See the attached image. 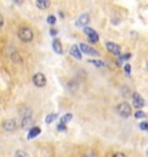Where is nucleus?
<instances>
[{"instance_id": "21", "label": "nucleus", "mask_w": 148, "mask_h": 157, "mask_svg": "<svg viewBox=\"0 0 148 157\" xmlns=\"http://www.w3.org/2000/svg\"><path fill=\"white\" fill-rule=\"evenodd\" d=\"M56 21H57V19H56L55 15H49V17H46V22L50 23V25H55Z\"/></svg>"}, {"instance_id": "18", "label": "nucleus", "mask_w": 148, "mask_h": 157, "mask_svg": "<svg viewBox=\"0 0 148 157\" xmlns=\"http://www.w3.org/2000/svg\"><path fill=\"white\" fill-rule=\"evenodd\" d=\"M89 63H92V64H94L95 67H103L105 65L102 61H97V59H89Z\"/></svg>"}, {"instance_id": "15", "label": "nucleus", "mask_w": 148, "mask_h": 157, "mask_svg": "<svg viewBox=\"0 0 148 157\" xmlns=\"http://www.w3.org/2000/svg\"><path fill=\"white\" fill-rule=\"evenodd\" d=\"M57 118H58V114H57V113H51V114H49V115L45 118V122H46V124H51V122H53Z\"/></svg>"}, {"instance_id": "2", "label": "nucleus", "mask_w": 148, "mask_h": 157, "mask_svg": "<svg viewBox=\"0 0 148 157\" xmlns=\"http://www.w3.org/2000/svg\"><path fill=\"white\" fill-rule=\"evenodd\" d=\"M117 112H118V114H119L121 117H123V118H128L132 113L131 106H130L127 102H121V104H119V105L117 106Z\"/></svg>"}, {"instance_id": "22", "label": "nucleus", "mask_w": 148, "mask_h": 157, "mask_svg": "<svg viewBox=\"0 0 148 157\" xmlns=\"http://www.w3.org/2000/svg\"><path fill=\"white\" fill-rule=\"evenodd\" d=\"M14 157H28V154L26 151H23V150H17L15 152Z\"/></svg>"}, {"instance_id": "4", "label": "nucleus", "mask_w": 148, "mask_h": 157, "mask_svg": "<svg viewBox=\"0 0 148 157\" xmlns=\"http://www.w3.org/2000/svg\"><path fill=\"white\" fill-rule=\"evenodd\" d=\"M83 32L87 35L88 40H89L92 43L99 42V35H97V33H96L93 28H90V27H85V28H83Z\"/></svg>"}, {"instance_id": "7", "label": "nucleus", "mask_w": 148, "mask_h": 157, "mask_svg": "<svg viewBox=\"0 0 148 157\" xmlns=\"http://www.w3.org/2000/svg\"><path fill=\"white\" fill-rule=\"evenodd\" d=\"M105 47H106V49H108L111 54H114L116 56H119V55H121V45H118L117 43H115V42H106V43H105Z\"/></svg>"}, {"instance_id": "8", "label": "nucleus", "mask_w": 148, "mask_h": 157, "mask_svg": "<svg viewBox=\"0 0 148 157\" xmlns=\"http://www.w3.org/2000/svg\"><path fill=\"white\" fill-rule=\"evenodd\" d=\"M2 127H4L6 132H14L15 128H16V121L14 119H8L4 122Z\"/></svg>"}, {"instance_id": "9", "label": "nucleus", "mask_w": 148, "mask_h": 157, "mask_svg": "<svg viewBox=\"0 0 148 157\" xmlns=\"http://www.w3.org/2000/svg\"><path fill=\"white\" fill-rule=\"evenodd\" d=\"M21 128L22 129H28L31 124H33V119L31 115H28V117H23L21 119Z\"/></svg>"}, {"instance_id": "12", "label": "nucleus", "mask_w": 148, "mask_h": 157, "mask_svg": "<svg viewBox=\"0 0 148 157\" xmlns=\"http://www.w3.org/2000/svg\"><path fill=\"white\" fill-rule=\"evenodd\" d=\"M50 5H51L50 0H36V6L39 10H46L50 7Z\"/></svg>"}, {"instance_id": "13", "label": "nucleus", "mask_w": 148, "mask_h": 157, "mask_svg": "<svg viewBox=\"0 0 148 157\" xmlns=\"http://www.w3.org/2000/svg\"><path fill=\"white\" fill-rule=\"evenodd\" d=\"M88 22H89V15H88L87 13H85V14H82L81 17H79L77 25H78V26H81V27H83V26H86Z\"/></svg>"}, {"instance_id": "10", "label": "nucleus", "mask_w": 148, "mask_h": 157, "mask_svg": "<svg viewBox=\"0 0 148 157\" xmlns=\"http://www.w3.org/2000/svg\"><path fill=\"white\" fill-rule=\"evenodd\" d=\"M39 134H41V128L39 127H33V128H30V130L28 132L27 139L28 140H31L34 137H37Z\"/></svg>"}, {"instance_id": "25", "label": "nucleus", "mask_w": 148, "mask_h": 157, "mask_svg": "<svg viewBox=\"0 0 148 157\" xmlns=\"http://www.w3.org/2000/svg\"><path fill=\"white\" fill-rule=\"evenodd\" d=\"M124 70H125V73H126L127 76H130V73H131V65L130 64H125Z\"/></svg>"}, {"instance_id": "11", "label": "nucleus", "mask_w": 148, "mask_h": 157, "mask_svg": "<svg viewBox=\"0 0 148 157\" xmlns=\"http://www.w3.org/2000/svg\"><path fill=\"white\" fill-rule=\"evenodd\" d=\"M70 52H71L72 56L75 57L77 59H81V58H82V56H81V50H80V48H79L78 45H72Z\"/></svg>"}, {"instance_id": "31", "label": "nucleus", "mask_w": 148, "mask_h": 157, "mask_svg": "<svg viewBox=\"0 0 148 157\" xmlns=\"http://www.w3.org/2000/svg\"><path fill=\"white\" fill-rule=\"evenodd\" d=\"M146 154H147V156H148V150H147V151H146Z\"/></svg>"}, {"instance_id": "20", "label": "nucleus", "mask_w": 148, "mask_h": 157, "mask_svg": "<svg viewBox=\"0 0 148 157\" xmlns=\"http://www.w3.org/2000/svg\"><path fill=\"white\" fill-rule=\"evenodd\" d=\"M134 117H135V119H143L146 117V114H145L141 109H138L137 112H135V114H134Z\"/></svg>"}, {"instance_id": "6", "label": "nucleus", "mask_w": 148, "mask_h": 157, "mask_svg": "<svg viewBox=\"0 0 148 157\" xmlns=\"http://www.w3.org/2000/svg\"><path fill=\"white\" fill-rule=\"evenodd\" d=\"M132 102H133V106L138 108V109H140L141 107L145 106V100H143V98L139 93H133V95H132Z\"/></svg>"}, {"instance_id": "33", "label": "nucleus", "mask_w": 148, "mask_h": 157, "mask_svg": "<svg viewBox=\"0 0 148 157\" xmlns=\"http://www.w3.org/2000/svg\"><path fill=\"white\" fill-rule=\"evenodd\" d=\"M147 67H148V64H147Z\"/></svg>"}, {"instance_id": "16", "label": "nucleus", "mask_w": 148, "mask_h": 157, "mask_svg": "<svg viewBox=\"0 0 148 157\" xmlns=\"http://www.w3.org/2000/svg\"><path fill=\"white\" fill-rule=\"evenodd\" d=\"M72 118H73V115H72L71 113H67V114H65V115H63L60 118V122L61 124H67L68 121H71Z\"/></svg>"}, {"instance_id": "29", "label": "nucleus", "mask_w": 148, "mask_h": 157, "mask_svg": "<svg viewBox=\"0 0 148 157\" xmlns=\"http://www.w3.org/2000/svg\"><path fill=\"white\" fill-rule=\"evenodd\" d=\"M85 157H96V155L95 154H87Z\"/></svg>"}, {"instance_id": "27", "label": "nucleus", "mask_w": 148, "mask_h": 157, "mask_svg": "<svg viewBox=\"0 0 148 157\" xmlns=\"http://www.w3.org/2000/svg\"><path fill=\"white\" fill-rule=\"evenodd\" d=\"M50 34H51L52 36H56V35H57V30H56V29H53V28H51V30H50Z\"/></svg>"}, {"instance_id": "30", "label": "nucleus", "mask_w": 148, "mask_h": 157, "mask_svg": "<svg viewBox=\"0 0 148 157\" xmlns=\"http://www.w3.org/2000/svg\"><path fill=\"white\" fill-rule=\"evenodd\" d=\"M14 2H16V4H21L22 0H14Z\"/></svg>"}, {"instance_id": "1", "label": "nucleus", "mask_w": 148, "mask_h": 157, "mask_svg": "<svg viewBox=\"0 0 148 157\" xmlns=\"http://www.w3.org/2000/svg\"><path fill=\"white\" fill-rule=\"evenodd\" d=\"M34 37L33 30L28 27H22L19 30V39L21 40L22 42H30Z\"/></svg>"}, {"instance_id": "5", "label": "nucleus", "mask_w": 148, "mask_h": 157, "mask_svg": "<svg viewBox=\"0 0 148 157\" xmlns=\"http://www.w3.org/2000/svg\"><path fill=\"white\" fill-rule=\"evenodd\" d=\"M80 50L82 51L83 54H86V55H89V56H99V51L95 50L94 48H92V47H89L88 44H86V43H81L80 44Z\"/></svg>"}, {"instance_id": "14", "label": "nucleus", "mask_w": 148, "mask_h": 157, "mask_svg": "<svg viewBox=\"0 0 148 157\" xmlns=\"http://www.w3.org/2000/svg\"><path fill=\"white\" fill-rule=\"evenodd\" d=\"M52 47H53V50H55L56 52H57V54H59V55H61V54H63V47H61L60 41H59L58 39H55V40H53Z\"/></svg>"}, {"instance_id": "17", "label": "nucleus", "mask_w": 148, "mask_h": 157, "mask_svg": "<svg viewBox=\"0 0 148 157\" xmlns=\"http://www.w3.org/2000/svg\"><path fill=\"white\" fill-rule=\"evenodd\" d=\"M131 58V54H125V55H119V58H118V64L121 65L123 61H127Z\"/></svg>"}, {"instance_id": "24", "label": "nucleus", "mask_w": 148, "mask_h": 157, "mask_svg": "<svg viewBox=\"0 0 148 157\" xmlns=\"http://www.w3.org/2000/svg\"><path fill=\"white\" fill-rule=\"evenodd\" d=\"M57 129H58L59 132H65V130H66V124H61V122H60V124L57 126Z\"/></svg>"}, {"instance_id": "28", "label": "nucleus", "mask_w": 148, "mask_h": 157, "mask_svg": "<svg viewBox=\"0 0 148 157\" xmlns=\"http://www.w3.org/2000/svg\"><path fill=\"white\" fill-rule=\"evenodd\" d=\"M2 25H4V17H2V15L0 14V28L2 27Z\"/></svg>"}, {"instance_id": "32", "label": "nucleus", "mask_w": 148, "mask_h": 157, "mask_svg": "<svg viewBox=\"0 0 148 157\" xmlns=\"http://www.w3.org/2000/svg\"><path fill=\"white\" fill-rule=\"evenodd\" d=\"M105 157H112V156H105Z\"/></svg>"}, {"instance_id": "3", "label": "nucleus", "mask_w": 148, "mask_h": 157, "mask_svg": "<svg viewBox=\"0 0 148 157\" xmlns=\"http://www.w3.org/2000/svg\"><path fill=\"white\" fill-rule=\"evenodd\" d=\"M33 83L35 86H37V87H44L45 85H46V78H45V76H44L43 73H36V75H34L33 77Z\"/></svg>"}, {"instance_id": "19", "label": "nucleus", "mask_w": 148, "mask_h": 157, "mask_svg": "<svg viewBox=\"0 0 148 157\" xmlns=\"http://www.w3.org/2000/svg\"><path fill=\"white\" fill-rule=\"evenodd\" d=\"M12 59H13V62H14V63H21L22 62L21 56H20L17 52H14V54H12Z\"/></svg>"}, {"instance_id": "26", "label": "nucleus", "mask_w": 148, "mask_h": 157, "mask_svg": "<svg viewBox=\"0 0 148 157\" xmlns=\"http://www.w3.org/2000/svg\"><path fill=\"white\" fill-rule=\"evenodd\" d=\"M112 157H127L125 154H123V152H117V154H115V156Z\"/></svg>"}, {"instance_id": "23", "label": "nucleus", "mask_w": 148, "mask_h": 157, "mask_svg": "<svg viewBox=\"0 0 148 157\" xmlns=\"http://www.w3.org/2000/svg\"><path fill=\"white\" fill-rule=\"evenodd\" d=\"M139 127H140V129H141V130H143V132H148V122H147V121H143V122H141V124H139Z\"/></svg>"}]
</instances>
